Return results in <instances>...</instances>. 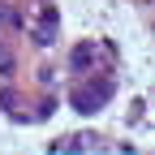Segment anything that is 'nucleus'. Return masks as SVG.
I'll list each match as a JSON object with an SVG mask.
<instances>
[{
    "instance_id": "nucleus-2",
    "label": "nucleus",
    "mask_w": 155,
    "mask_h": 155,
    "mask_svg": "<svg viewBox=\"0 0 155 155\" xmlns=\"http://www.w3.org/2000/svg\"><path fill=\"white\" fill-rule=\"evenodd\" d=\"M91 61H95V56H91V48H86V43L73 52V69H91Z\"/></svg>"
},
{
    "instance_id": "nucleus-1",
    "label": "nucleus",
    "mask_w": 155,
    "mask_h": 155,
    "mask_svg": "<svg viewBox=\"0 0 155 155\" xmlns=\"http://www.w3.org/2000/svg\"><path fill=\"white\" fill-rule=\"evenodd\" d=\"M108 99H112V82H91V86H82V91H73V108L82 112V116L99 112Z\"/></svg>"
},
{
    "instance_id": "nucleus-3",
    "label": "nucleus",
    "mask_w": 155,
    "mask_h": 155,
    "mask_svg": "<svg viewBox=\"0 0 155 155\" xmlns=\"http://www.w3.org/2000/svg\"><path fill=\"white\" fill-rule=\"evenodd\" d=\"M0 22H13V26H22V17H17L9 5H0Z\"/></svg>"
}]
</instances>
